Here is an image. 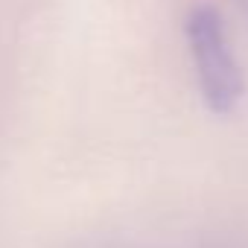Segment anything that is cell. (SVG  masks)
<instances>
[{"mask_svg":"<svg viewBox=\"0 0 248 248\" xmlns=\"http://www.w3.org/2000/svg\"><path fill=\"white\" fill-rule=\"evenodd\" d=\"M184 35L204 105L219 117L236 111L245 93V79L219 12L210 6L193 9L184 21Z\"/></svg>","mask_w":248,"mask_h":248,"instance_id":"6da1fadb","label":"cell"}]
</instances>
